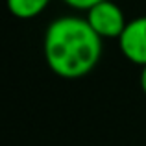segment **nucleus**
<instances>
[{
    "label": "nucleus",
    "instance_id": "obj_1",
    "mask_svg": "<svg viewBox=\"0 0 146 146\" xmlns=\"http://www.w3.org/2000/svg\"><path fill=\"white\" fill-rule=\"evenodd\" d=\"M102 43L85 17L65 15L52 21L44 32V61L59 78L80 80L91 74L100 63Z\"/></svg>",
    "mask_w": 146,
    "mask_h": 146
},
{
    "label": "nucleus",
    "instance_id": "obj_2",
    "mask_svg": "<svg viewBox=\"0 0 146 146\" xmlns=\"http://www.w3.org/2000/svg\"><path fill=\"white\" fill-rule=\"evenodd\" d=\"M85 19L89 22V26L96 32L100 39H117L124 32L126 21L124 11L120 9L118 4H115L113 0H104V2L93 6L89 11H85Z\"/></svg>",
    "mask_w": 146,
    "mask_h": 146
},
{
    "label": "nucleus",
    "instance_id": "obj_3",
    "mask_svg": "<svg viewBox=\"0 0 146 146\" xmlns=\"http://www.w3.org/2000/svg\"><path fill=\"white\" fill-rule=\"evenodd\" d=\"M118 48L129 63L139 65L141 68L146 65V15L128 21L118 37Z\"/></svg>",
    "mask_w": 146,
    "mask_h": 146
},
{
    "label": "nucleus",
    "instance_id": "obj_4",
    "mask_svg": "<svg viewBox=\"0 0 146 146\" xmlns=\"http://www.w3.org/2000/svg\"><path fill=\"white\" fill-rule=\"evenodd\" d=\"M52 0H6L7 9L13 17L28 21V19H35L48 7Z\"/></svg>",
    "mask_w": 146,
    "mask_h": 146
},
{
    "label": "nucleus",
    "instance_id": "obj_5",
    "mask_svg": "<svg viewBox=\"0 0 146 146\" xmlns=\"http://www.w3.org/2000/svg\"><path fill=\"white\" fill-rule=\"evenodd\" d=\"M65 4H67L68 7H72V9H78V11H89L93 6H96V4L104 2V0H63Z\"/></svg>",
    "mask_w": 146,
    "mask_h": 146
},
{
    "label": "nucleus",
    "instance_id": "obj_6",
    "mask_svg": "<svg viewBox=\"0 0 146 146\" xmlns=\"http://www.w3.org/2000/svg\"><path fill=\"white\" fill-rule=\"evenodd\" d=\"M139 85L143 89V93L146 94V65L141 68V76H139Z\"/></svg>",
    "mask_w": 146,
    "mask_h": 146
}]
</instances>
